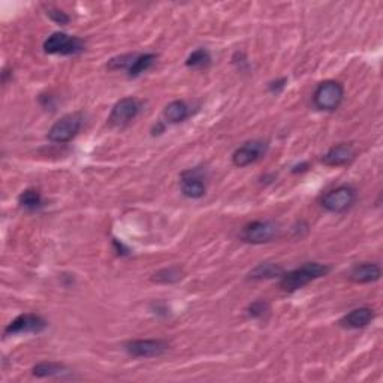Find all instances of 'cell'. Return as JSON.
Segmentation results:
<instances>
[{
  "instance_id": "6da1fadb",
  "label": "cell",
  "mask_w": 383,
  "mask_h": 383,
  "mask_svg": "<svg viewBox=\"0 0 383 383\" xmlns=\"http://www.w3.org/2000/svg\"><path fill=\"white\" fill-rule=\"evenodd\" d=\"M329 270L331 268L328 265L321 262H305L292 271L283 272V276L280 277V288L289 294L297 292V290L303 289L313 280L327 276Z\"/></svg>"
},
{
  "instance_id": "7a4b0ae2",
  "label": "cell",
  "mask_w": 383,
  "mask_h": 383,
  "mask_svg": "<svg viewBox=\"0 0 383 383\" xmlns=\"http://www.w3.org/2000/svg\"><path fill=\"white\" fill-rule=\"evenodd\" d=\"M345 99V87L334 80L322 81L313 93V105L321 111H336Z\"/></svg>"
},
{
  "instance_id": "3957f363",
  "label": "cell",
  "mask_w": 383,
  "mask_h": 383,
  "mask_svg": "<svg viewBox=\"0 0 383 383\" xmlns=\"http://www.w3.org/2000/svg\"><path fill=\"white\" fill-rule=\"evenodd\" d=\"M280 235V227L272 220H255L240 232V240L248 244H265Z\"/></svg>"
},
{
  "instance_id": "277c9868",
  "label": "cell",
  "mask_w": 383,
  "mask_h": 383,
  "mask_svg": "<svg viewBox=\"0 0 383 383\" xmlns=\"http://www.w3.org/2000/svg\"><path fill=\"white\" fill-rule=\"evenodd\" d=\"M86 49V43L81 38L71 36L65 32H54L44 43V51L47 54L77 56Z\"/></svg>"
},
{
  "instance_id": "5b68a950",
  "label": "cell",
  "mask_w": 383,
  "mask_h": 383,
  "mask_svg": "<svg viewBox=\"0 0 383 383\" xmlns=\"http://www.w3.org/2000/svg\"><path fill=\"white\" fill-rule=\"evenodd\" d=\"M82 126V115L80 113L66 114L49 128L47 138L54 144H66L78 135Z\"/></svg>"
},
{
  "instance_id": "8992f818",
  "label": "cell",
  "mask_w": 383,
  "mask_h": 383,
  "mask_svg": "<svg viewBox=\"0 0 383 383\" xmlns=\"http://www.w3.org/2000/svg\"><path fill=\"white\" fill-rule=\"evenodd\" d=\"M356 202V190L351 185H341L327 192L321 199L323 210L329 213H345Z\"/></svg>"
},
{
  "instance_id": "52a82bcc",
  "label": "cell",
  "mask_w": 383,
  "mask_h": 383,
  "mask_svg": "<svg viewBox=\"0 0 383 383\" xmlns=\"http://www.w3.org/2000/svg\"><path fill=\"white\" fill-rule=\"evenodd\" d=\"M48 322L36 313H23L6 325L5 336H19V334H39L45 331Z\"/></svg>"
},
{
  "instance_id": "ba28073f",
  "label": "cell",
  "mask_w": 383,
  "mask_h": 383,
  "mask_svg": "<svg viewBox=\"0 0 383 383\" xmlns=\"http://www.w3.org/2000/svg\"><path fill=\"white\" fill-rule=\"evenodd\" d=\"M139 110L141 104L137 97H123L113 106L110 117H108V123H110V126L113 128L128 126L130 121L137 119Z\"/></svg>"
},
{
  "instance_id": "9c48e42d",
  "label": "cell",
  "mask_w": 383,
  "mask_h": 383,
  "mask_svg": "<svg viewBox=\"0 0 383 383\" xmlns=\"http://www.w3.org/2000/svg\"><path fill=\"white\" fill-rule=\"evenodd\" d=\"M124 351L133 358H156L168 351V343L154 338L132 340L124 345Z\"/></svg>"
},
{
  "instance_id": "30bf717a",
  "label": "cell",
  "mask_w": 383,
  "mask_h": 383,
  "mask_svg": "<svg viewBox=\"0 0 383 383\" xmlns=\"http://www.w3.org/2000/svg\"><path fill=\"white\" fill-rule=\"evenodd\" d=\"M266 150H268V144L265 141H247L244 146L237 148L234 154H232V163L238 166V168H244V166L252 165L264 157Z\"/></svg>"
},
{
  "instance_id": "8fae6325",
  "label": "cell",
  "mask_w": 383,
  "mask_h": 383,
  "mask_svg": "<svg viewBox=\"0 0 383 383\" xmlns=\"http://www.w3.org/2000/svg\"><path fill=\"white\" fill-rule=\"evenodd\" d=\"M181 192L190 199H199L205 195L207 185L202 172L199 170L186 171L181 176Z\"/></svg>"
},
{
  "instance_id": "7c38bea8",
  "label": "cell",
  "mask_w": 383,
  "mask_h": 383,
  "mask_svg": "<svg viewBox=\"0 0 383 383\" xmlns=\"http://www.w3.org/2000/svg\"><path fill=\"white\" fill-rule=\"evenodd\" d=\"M356 157V150L352 143H340L331 147L322 156V162L327 166H345L349 165Z\"/></svg>"
},
{
  "instance_id": "4fadbf2b",
  "label": "cell",
  "mask_w": 383,
  "mask_h": 383,
  "mask_svg": "<svg viewBox=\"0 0 383 383\" xmlns=\"http://www.w3.org/2000/svg\"><path fill=\"white\" fill-rule=\"evenodd\" d=\"M374 316H376V313L370 307H358V309L345 314L338 321V325L346 329H361L369 327L373 322Z\"/></svg>"
},
{
  "instance_id": "5bb4252c",
  "label": "cell",
  "mask_w": 383,
  "mask_h": 383,
  "mask_svg": "<svg viewBox=\"0 0 383 383\" xmlns=\"http://www.w3.org/2000/svg\"><path fill=\"white\" fill-rule=\"evenodd\" d=\"M382 277V268L379 264L364 262L356 264L349 272V280L358 283V285H365V283H374Z\"/></svg>"
},
{
  "instance_id": "9a60e30c",
  "label": "cell",
  "mask_w": 383,
  "mask_h": 383,
  "mask_svg": "<svg viewBox=\"0 0 383 383\" xmlns=\"http://www.w3.org/2000/svg\"><path fill=\"white\" fill-rule=\"evenodd\" d=\"M190 115V106L185 101H172L165 106L163 120L168 124L185 121Z\"/></svg>"
},
{
  "instance_id": "2e32d148",
  "label": "cell",
  "mask_w": 383,
  "mask_h": 383,
  "mask_svg": "<svg viewBox=\"0 0 383 383\" xmlns=\"http://www.w3.org/2000/svg\"><path fill=\"white\" fill-rule=\"evenodd\" d=\"M283 266L274 262H262L256 265L255 268L248 272L251 280H268V279H280L283 276Z\"/></svg>"
},
{
  "instance_id": "e0dca14e",
  "label": "cell",
  "mask_w": 383,
  "mask_h": 383,
  "mask_svg": "<svg viewBox=\"0 0 383 383\" xmlns=\"http://www.w3.org/2000/svg\"><path fill=\"white\" fill-rule=\"evenodd\" d=\"M68 371H69V369L66 367L65 364L53 362V361L39 362L32 370L33 376H36V378H56V376H62V374L68 373Z\"/></svg>"
},
{
  "instance_id": "ac0fdd59",
  "label": "cell",
  "mask_w": 383,
  "mask_h": 383,
  "mask_svg": "<svg viewBox=\"0 0 383 383\" xmlns=\"http://www.w3.org/2000/svg\"><path fill=\"white\" fill-rule=\"evenodd\" d=\"M156 59H157V56L152 54V53L137 54V57L133 59L132 65L129 66V69H128L129 78H137V77H139V75H143L144 72H147L156 63Z\"/></svg>"
},
{
  "instance_id": "d6986e66",
  "label": "cell",
  "mask_w": 383,
  "mask_h": 383,
  "mask_svg": "<svg viewBox=\"0 0 383 383\" xmlns=\"http://www.w3.org/2000/svg\"><path fill=\"white\" fill-rule=\"evenodd\" d=\"M19 204L27 211H38L44 207V199L38 189H26L20 194Z\"/></svg>"
},
{
  "instance_id": "ffe728a7",
  "label": "cell",
  "mask_w": 383,
  "mask_h": 383,
  "mask_svg": "<svg viewBox=\"0 0 383 383\" xmlns=\"http://www.w3.org/2000/svg\"><path fill=\"white\" fill-rule=\"evenodd\" d=\"M210 65H211V54L205 48L195 49L186 60V66L192 69H205Z\"/></svg>"
},
{
  "instance_id": "44dd1931",
  "label": "cell",
  "mask_w": 383,
  "mask_h": 383,
  "mask_svg": "<svg viewBox=\"0 0 383 383\" xmlns=\"http://www.w3.org/2000/svg\"><path fill=\"white\" fill-rule=\"evenodd\" d=\"M183 279V270L180 266H168V268L159 270L153 274V281L162 283V285H172Z\"/></svg>"
},
{
  "instance_id": "7402d4cb",
  "label": "cell",
  "mask_w": 383,
  "mask_h": 383,
  "mask_svg": "<svg viewBox=\"0 0 383 383\" xmlns=\"http://www.w3.org/2000/svg\"><path fill=\"white\" fill-rule=\"evenodd\" d=\"M270 313V304L265 299H257L247 307V314L253 319H264Z\"/></svg>"
},
{
  "instance_id": "603a6c76",
  "label": "cell",
  "mask_w": 383,
  "mask_h": 383,
  "mask_svg": "<svg viewBox=\"0 0 383 383\" xmlns=\"http://www.w3.org/2000/svg\"><path fill=\"white\" fill-rule=\"evenodd\" d=\"M135 57H137V54H124V56H120V57H115V59L110 60L108 68L113 69V71H117V69H126L128 71Z\"/></svg>"
},
{
  "instance_id": "cb8c5ba5",
  "label": "cell",
  "mask_w": 383,
  "mask_h": 383,
  "mask_svg": "<svg viewBox=\"0 0 383 383\" xmlns=\"http://www.w3.org/2000/svg\"><path fill=\"white\" fill-rule=\"evenodd\" d=\"M47 15L56 24H59V26H66L71 21L69 19V15L60 11V10H57V8H48L47 10Z\"/></svg>"
},
{
  "instance_id": "d4e9b609",
  "label": "cell",
  "mask_w": 383,
  "mask_h": 383,
  "mask_svg": "<svg viewBox=\"0 0 383 383\" xmlns=\"http://www.w3.org/2000/svg\"><path fill=\"white\" fill-rule=\"evenodd\" d=\"M286 82H288V80L286 78H280V80H276V81H272V82H270V91L271 93H274V95H279L280 91L286 87Z\"/></svg>"
},
{
  "instance_id": "484cf974",
  "label": "cell",
  "mask_w": 383,
  "mask_h": 383,
  "mask_svg": "<svg viewBox=\"0 0 383 383\" xmlns=\"http://www.w3.org/2000/svg\"><path fill=\"white\" fill-rule=\"evenodd\" d=\"M307 170H309V163L304 162V163L295 165V166H294V170H292V172L297 174V172H303V171H307Z\"/></svg>"
}]
</instances>
